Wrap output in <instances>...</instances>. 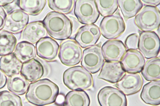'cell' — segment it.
Instances as JSON below:
<instances>
[{"label":"cell","instance_id":"1","mask_svg":"<svg viewBox=\"0 0 160 106\" xmlns=\"http://www.w3.org/2000/svg\"><path fill=\"white\" fill-rule=\"evenodd\" d=\"M58 85L50 80L44 78L29 84L25 97L36 106H44L54 103L59 95Z\"/></svg>","mask_w":160,"mask_h":106},{"label":"cell","instance_id":"2","mask_svg":"<svg viewBox=\"0 0 160 106\" xmlns=\"http://www.w3.org/2000/svg\"><path fill=\"white\" fill-rule=\"evenodd\" d=\"M48 33L53 38L64 40L71 35L72 25L64 14L54 11L48 13L42 22Z\"/></svg>","mask_w":160,"mask_h":106},{"label":"cell","instance_id":"3","mask_svg":"<svg viewBox=\"0 0 160 106\" xmlns=\"http://www.w3.org/2000/svg\"><path fill=\"white\" fill-rule=\"evenodd\" d=\"M63 81L68 88L73 90H87L92 88L93 85L92 74L80 66L66 70L63 73Z\"/></svg>","mask_w":160,"mask_h":106},{"label":"cell","instance_id":"4","mask_svg":"<svg viewBox=\"0 0 160 106\" xmlns=\"http://www.w3.org/2000/svg\"><path fill=\"white\" fill-rule=\"evenodd\" d=\"M160 13L157 7L144 6L136 15L134 23L142 32L153 31L159 27Z\"/></svg>","mask_w":160,"mask_h":106},{"label":"cell","instance_id":"5","mask_svg":"<svg viewBox=\"0 0 160 106\" xmlns=\"http://www.w3.org/2000/svg\"><path fill=\"white\" fill-rule=\"evenodd\" d=\"M101 34L105 38L112 39L120 36L125 29V23L118 9L112 15L104 17L100 25Z\"/></svg>","mask_w":160,"mask_h":106},{"label":"cell","instance_id":"6","mask_svg":"<svg viewBox=\"0 0 160 106\" xmlns=\"http://www.w3.org/2000/svg\"><path fill=\"white\" fill-rule=\"evenodd\" d=\"M82 49L74 39H68L61 43L58 57L62 64L68 66H72L79 64L82 56Z\"/></svg>","mask_w":160,"mask_h":106},{"label":"cell","instance_id":"7","mask_svg":"<svg viewBox=\"0 0 160 106\" xmlns=\"http://www.w3.org/2000/svg\"><path fill=\"white\" fill-rule=\"evenodd\" d=\"M75 1L74 12L79 21L86 25L96 22L100 14L95 0H77Z\"/></svg>","mask_w":160,"mask_h":106},{"label":"cell","instance_id":"8","mask_svg":"<svg viewBox=\"0 0 160 106\" xmlns=\"http://www.w3.org/2000/svg\"><path fill=\"white\" fill-rule=\"evenodd\" d=\"M99 44L88 47L82 52L81 65L82 67L90 73L98 72L102 68L105 60Z\"/></svg>","mask_w":160,"mask_h":106},{"label":"cell","instance_id":"9","mask_svg":"<svg viewBox=\"0 0 160 106\" xmlns=\"http://www.w3.org/2000/svg\"><path fill=\"white\" fill-rule=\"evenodd\" d=\"M138 48L144 57L150 59L157 57L160 51V39L154 31L140 34Z\"/></svg>","mask_w":160,"mask_h":106},{"label":"cell","instance_id":"10","mask_svg":"<svg viewBox=\"0 0 160 106\" xmlns=\"http://www.w3.org/2000/svg\"><path fill=\"white\" fill-rule=\"evenodd\" d=\"M97 96L100 106H127L125 95L118 89L111 86L102 88Z\"/></svg>","mask_w":160,"mask_h":106},{"label":"cell","instance_id":"11","mask_svg":"<svg viewBox=\"0 0 160 106\" xmlns=\"http://www.w3.org/2000/svg\"><path fill=\"white\" fill-rule=\"evenodd\" d=\"M28 15L20 9L10 12L6 18L3 29L12 34L22 32L28 24Z\"/></svg>","mask_w":160,"mask_h":106},{"label":"cell","instance_id":"12","mask_svg":"<svg viewBox=\"0 0 160 106\" xmlns=\"http://www.w3.org/2000/svg\"><path fill=\"white\" fill-rule=\"evenodd\" d=\"M101 35L98 26L94 24L86 25L78 29L74 39L81 47L87 48L95 45Z\"/></svg>","mask_w":160,"mask_h":106},{"label":"cell","instance_id":"13","mask_svg":"<svg viewBox=\"0 0 160 106\" xmlns=\"http://www.w3.org/2000/svg\"><path fill=\"white\" fill-rule=\"evenodd\" d=\"M143 84V79L140 73L127 72L115 86L125 95H130L139 92Z\"/></svg>","mask_w":160,"mask_h":106},{"label":"cell","instance_id":"14","mask_svg":"<svg viewBox=\"0 0 160 106\" xmlns=\"http://www.w3.org/2000/svg\"><path fill=\"white\" fill-rule=\"evenodd\" d=\"M120 62L125 72L139 73L142 69L145 60L139 51L129 49L126 50Z\"/></svg>","mask_w":160,"mask_h":106},{"label":"cell","instance_id":"15","mask_svg":"<svg viewBox=\"0 0 160 106\" xmlns=\"http://www.w3.org/2000/svg\"><path fill=\"white\" fill-rule=\"evenodd\" d=\"M125 44L120 40L110 39L102 46L101 50L106 62H120L127 50Z\"/></svg>","mask_w":160,"mask_h":106},{"label":"cell","instance_id":"16","mask_svg":"<svg viewBox=\"0 0 160 106\" xmlns=\"http://www.w3.org/2000/svg\"><path fill=\"white\" fill-rule=\"evenodd\" d=\"M36 53L40 58L48 62L54 60L59 52V46L52 38L47 37L42 38L36 44Z\"/></svg>","mask_w":160,"mask_h":106},{"label":"cell","instance_id":"17","mask_svg":"<svg viewBox=\"0 0 160 106\" xmlns=\"http://www.w3.org/2000/svg\"><path fill=\"white\" fill-rule=\"evenodd\" d=\"M48 33L42 22L35 21L27 25L21 32V40L34 44L47 37Z\"/></svg>","mask_w":160,"mask_h":106},{"label":"cell","instance_id":"18","mask_svg":"<svg viewBox=\"0 0 160 106\" xmlns=\"http://www.w3.org/2000/svg\"><path fill=\"white\" fill-rule=\"evenodd\" d=\"M125 73L120 62L105 61L98 78L115 83L118 82Z\"/></svg>","mask_w":160,"mask_h":106},{"label":"cell","instance_id":"19","mask_svg":"<svg viewBox=\"0 0 160 106\" xmlns=\"http://www.w3.org/2000/svg\"><path fill=\"white\" fill-rule=\"evenodd\" d=\"M145 104L153 106L160 104V81H152L145 85L140 94Z\"/></svg>","mask_w":160,"mask_h":106},{"label":"cell","instance_id":"20","mask_svg":"<svg viewBox=\"0 0 160 106\" xmlns=\"http://www.w3.org/2000/svg\"><path fill=\"white\" fill-rule=\"evenodd\" d=\"M20 73L28 81L33 82L42 76L44 67L39 61L33 59L22 64Z\"/></svg>","mask_w":160,"mask_h":106},{"label":"cell","instance_id":"21","mask_svg":"<svg viewBox=\"0 0 160 106\" xmlns=\"http://www.w3.org/2000/svg\"><path fill=\"white\" fill-rule=\"evenodd\" d=\"M22 64L13 53L0 58V68L9 77L20 73Z\"/></svg>","mask_w":160,"mask_h":106},{"label":"cell","instance_id":"22","mask_svg":"<svg viewBox=\"0 0 160 106\" xmlns=\"http://www.w3.org/2000/svg\"><path fill=\"white\" fill-rule=\"evenodd\" d=\"M13 53L22 64L34 59L37 54L35 46L24 41H20L17 44Z\"/></svg>","mask_w":160,"mask_h":106},{"label":"cell","instance_id":"23","mask_svg":"<svg viewBox=\"0 0 160 106\" xmlns=\"http://www.w3.org/2000/svg\"><path fill=\"white\" fill-rule=\"evenodd\" d=\"M63 103V106H89L90 100L84 90H71L66 95Z\"/></svg>","mask_w":160,"mask_h":106},{"label":"cell","instance_id":"24","mask_svg":"<svg viewBox=\"0 0 160 106\" xmlns=\"http://www.w3.org/2000/svg\"><path fill=\"white\" fill-rule=\"evenodd\" d=\"M141 72L143 77L147 81L160 80V57H156L148 60Z\"/></svg>","mask_w":160,"mask_h":106},{"label":"cell","instance_id":"25","mask_svg":"<svg viewBox=\"0 0 160 106\" xmlns=\"http://www.w3.org/2000/svg\"><path fill=\"white\" fill-rule=\"evenodd\" d=\"M29 85V81L20 73L9 77L7 82L8 90L19 95H23L27 92Z\"/></svg>","mask_w":160,"mask_h":106},{"label":"cell","instance_id":"26","mask_svg":"<svg viewBox=\"0 0 160 106\" xmlns=\"http://www.w3.org/2000/svg\"><path fill=\"white\" fill-rule=\"evenodd\" d=\"M17 42L13 34L3 29L0 30V56L13 53Z\"/></svg>","mask_w":160,"mask_h":106},{"label":"cell","instance_id":"27","mask_svg":"<svg viewBox=\"0 0 160 106\" xmlns=\"http://www.w3.org/2000/svg\"><path fill=\"white\" fill-rule=\"evenodd\" d=\"M118 2L126 21L135 16L143 6L141 1L139 0H118Z\"/></svg>","mask_w":160,"mask_h":106},{"label":"cell","instance_id":"28","mask_svg":"<svg viewBox=\"0 0 160 106\" xmlns=\"http://www.w3.org/2000/svg\"><path fill=\"white\" fill-rule=\"evenodd\" d=\"M46 3L45 0H20L17 1L16 4L28 15L35 16L42 12Z\"/></svg>","mask_w":160,"mask_h":106},{"label":"cell","instance_id":"29","mask_svg":"<svg viewBox=\"0 0 160 106\" xmlns=\"http://www.w3.org/2000/svg\"><path fill=\"white\" fill-rule=\"evenodd\" d=\"M95 2L98 12L103 16L112 15L118 7L117 0H96Z\"/></svg>","mask_w":160,"mask_h":106},{"label":"cell","instance_id":"30","mask_svg":"<svg viewBox=\"0 0 160 106\" xmlns=\"http://www.w3.org/2000/svg\"><path fill=\"white\" fill-rule=\"evenodd\" d=\"M73 0H48L49 7L54 11L68 14L72 11L75 2Z\"/></svg>","mask_w":160,"mask_h":106},{"label":"cell","instance_id":"31","mask_svg":"<svg viewBox=\"0 0 160 106\" xmlns=\"http://www.w3.org/2000/svg\"><path fill=\"white\" fill-rule=\"evenodd\" d=\"M0 106H22L21 98L7 90L0 92Z\"/></svg>","mask_w":160,"mask_h":106},{"label":"cell","instance_id":"32","mask_svg":"<svg viewBox=\"0 0 160 106\" xmlns=\"http://www.w3.org/2000/svg\"><path fill=\"white\" fill-rule=\"evenodd\" d=\"M139 36L136 33L132 34L126 38L125 43L128 49H137L138 47Z\"/></svg>","mask_w":160,"mask_h":106},{"label":"cell","instance_id":"33","mask_svg":"<svg viewBox=\"0 0 160 106\" xmlns=\"http://www.w3.org/2000/svg\"><path fill=\"white\" fill-rule=\"evenodd\" d=\"M7 16L4 8L0 6V30L3 29Z\"/></svg>","mask_w":160,"mask_h":106},{"label":"cell","instance_id":"34","mask_svg":"<svg viewBox=\"0 0 160 106\" xmlns=\"http://www.w3.org/2000/svg\"><path fill=\"white\" fill-rule=\"evenodd\" d=\"M145 6L157 7L160 4V0H141Z\"/></svg>","mask_w":160,"mask_h":106},{"label":"cell","instance_id":"35","mask_svg":"<svg viewBox=\"0 0 160 106\" xmlns=\"http://www.w3.org/2000/svg\"><path fill=\"white\" fill-rule=\"evenodd\" d=\"M7 82V77L4 73L0 68V89L4 87Z\"/></svg>","mask_w":160,"mask_h":106},{"label":"cell","instance_id":"36","mask_svg":"<svg viewBox=\"0 0 160 106\" xmlns=\"http://www.w3.org/2000/svg\"><path fill=\"white\" fill-rule=\"evenodd\" d=\"M16 0H0V6L3 7H5L7 5H9L12 3L15 2Z\"/></svg>","mask_w":160,"mask_h":106},{"label":"cell","instance_id":"37","mask_svg":"<svg viewBox=\"0 0 160 106\" xmlns=\"http://www.w3.org/2000/svg\"><path fill=\"white\" fill-rule=\"evenodd\" d=\"M64 97L62 95H58L57 96L56 101L58 104H61L63 103L64 101Z\"/></svg>","mask_w":160,"mask_h":106}]
</instances>
